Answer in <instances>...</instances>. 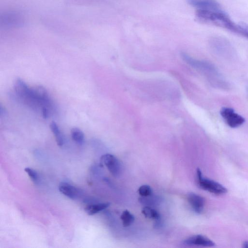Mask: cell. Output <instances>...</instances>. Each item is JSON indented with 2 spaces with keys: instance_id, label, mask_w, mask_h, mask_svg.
<instances>
[{
  "instance_id": "9c48e42d",
  "label": "cell",
  "mask_w": 248,
  "mask_h": 248,
  "mask_svg": "<svg viewBox=\"0 0 248 248\" xmlns=\"http://www.w3.org/2000/svg\"><path fill=\"white\" fill-rule=\"evenodd\" d=\"M187 201L193 210L196 213H201L205 204V199L201 196L193 193H188L187 195Z\"/></svg>"
},
{
  "instance_id": "7c38bea8",
  "label": "cell",
  "mask_w": 248,
  "mask_h": 248,
  "mask_svg": "<svg viewBox=\"0 0 248 248\" xmlns=\"http://www.w3.org/2000/svg\"><path fill=\"white\" fill-rule=\"evenodd\" d=\"M142 214L145 217L155 219L158 221L160 219V215L159 213L155 209L149 206L144 207L141 211Z\"/></svg>"
},
{
  "instance_id": "8fae6325",
  "label": "cell",
  "mask_w": 248,
  "mask_h": 248,
  "mask_svg": "<svg viewBox=\"0 0 248 248\" xmlns=\"http://www.w3.org/2000/svg\"><path fill=\"white\" fill-rule=\"evenodd\" d=\"M49 127L55 137L57 145L62 147L64 144V138L59 126L55 122H52L49 124Z\"/></svg>"
},
{
  "instance_id": "ba28073f",
  "label": "cell",
  "mask_w": 248,
  "mask_h": 248,
  "mask_svg": "<svg viewBox=\"0 0 248 248\" xmlns=\"http://www.w3.org/2000/svg\"><path fill=\"white\" fill-rule=\"evenodd\" d=\"M58 188L61 193L72 200L78 199L81 194L79 189L67 182H61Z\"/></svg>"
},
{
  "instance_id": "277c9868",
  "label": "cell",
  "mask_w": 248,
  "mask_h": 248,
  "mask_svg": "<svg viewBox=\"0 0 248 248\" xmlns=\"http://www.w3.org/2000/svg\"><path fill=\"white\" fill-rule=\"evenodd\" d=\"M220 114L227 124L232 128H237L245 122V118L230 107H224L220 110Z\"/></svg>"
},
{
  "instance_id": "ac0fdd59",
  "label": "cell",
  "mask_w": 248,
  "mask_h": 248,
  "mask_svg": "<svg viewBox=\"0 0 248 248\" xmlns=\"http://www.w3.org/2000/svg\"><path fill=\"white\" fill-rule=\"evenodd\" d=\"M242 245H243V248H248V241L244 242Z\"/></svg>"
},
{
  "instance_id": "52a82bcc",
  "label": "cell",
  "mask_w": 248,
  "mask_h": 248,
  "mask_svg": "<svg viewBox=\"0 0 248 248\" xmlns=\"http://www.w3.org/2000/svg\"><path fill=\"white\" fill-rule=\"evenodd\" d=\"M184 244L189 246H199L202 247H212L215 243L207 237L200 235H195L190 236L184 241Z\"/></svg>"
},
{
  "instance_id": "8992f818",
  "label": "cell",
  "mask_w": 248,
  "mask_h": 248,
  "mask_svg": "<svg viewBox=\"0 0 248 248\" xmlns=\"http://www.w3.org/2000/svg\"><path fill=\"white\" fill-rule=\"evenodd\" d=\"M188 2L197 10L221 11L219 3L216 0H188Z\"/></svg>"
},
{
  "instance_id": "2e32d148",
  "label": "cell",
  "mask_w": 248,
  "mask_h": 248,
  "mask_svg": "<svg viewBox=\"0 0 248 248\" xmlns=\"http://www.w3.org/2000/svg\"><path fill=\"white\" fill-rule=\"evenodd\" d=\"M138 192L140 196L145 197L150 196L152 194V191L149 186L144 185L139 188Z\"/></svg>"
},
{
  "instance_id": "3957f363",
  "label": "cell",
  "mask_w": 248,
  "mask_h": 248,
  "mask_svg": "<svg viewBox=\"0 0 248 248\" xmlns=\"http://www.w3.org/2000/svg\"><path fill=\"white\" fill-rule=\"evenodd\" d=\"M196 174L198 185L202 189L217 195L227 193V189L225 186L214 180L203 176L200 169H197Z\"/></svg>"
},
{
  "instance_id": "30bf717a",
  "label": "cell",
  "mask_w": 248,
  "mask_h": 248,
  "mask_svg": "<svg viewBox=\"0 0 248 248\" xmlns=\"http://www.w3.org/2000/svg\"><path fill=\"white\" fill-rule=\"evenodd\" d=\"M110 205L108 202L93 203L85 207V212L89 215H93L107 208Z\"/></svg>"
},
{
  "instance_id": "6da1fadb",
  "label": "cell",
  "mask_w": 248,
  "mask_h": 248,
  "mask_svg": "<svg viewBox=\"0 0 248 248\" xmlns=\"http://www.w3.org/2000/svg\"><path fill=\"white\" fill-rule=\"evenodd\" d=\"M195 16L200 22L221 27L239 33L238 25L235 24L222 10H197Z\"/></svg>"
},
{
  "instance_id": "4fadbf2b",
  "label": "cell",
  "mask_w": 248,
  "mask_h": 248,
  "mask_svg": "<svg viewBox=\"0 0 248 248\" xmlns=\"http://www.w3.org/2000/svg\"><path fill=\"white\" fill-rule=\"evenodd\" d=\"M72 140L77 144L82 145L84 141V134L78 128L74 127L71 130Z\"/></svg>"
},
{
  "instance_id": "5b68a950",
  "label": "cell",
  "mask_w": 248,
  "mask_h": 248,
  "mask_svg": "<svg viewBox=\"0 0 248 248\" xmlns=\"http://www.w3.org/2000/svg\"><path fill=\"white\" fill-rule=\"evenodd\" d=\"M101 161L114 176L117 177L121 174V164L114 155L110 154L103 155L101 157Z\"/></svg>"
},
{
  "instance_id": "7a4b0ae2",
  "label": "cell",
  "mask_w": 248,
  "mask_h": 248,
  "mask_svg": "<svg viewBox=\"0 0 248 248\" xmlns=\"http://www.w3.org/2000/svg\"><path fill=\"white\" fill-rule=\"evenodd\" d=\"M181 57L188 64L206 76L213 84H217L216 82L219 81V74L212 63L195 59L185 52L181 53Z\"/></svg>"
},
{
  "instance_id": "5bb4252c",
  "label": "cell",
  "mask_w": 248,
  "mask_h": 248,
  "mask_svg": "<svg viewBox=\"0 0 248 248\" xmlns=\"http://www.w3.org/2000/svg\"><path fill=\"white\" fill-rule=\"evenodd\" d=\"M121 219L123 226L128 227L134 222L135 217L129 211L125 210L123 212L121 216Z\"/></svg>"
},
{
  "instance_id": "9a60e30c",
  "label": "cell",
  "mask_w": 248,
  "mask_h": 248,
  "mask_svg": "<svg viewBox=\"0 0 248 248\" xmlns=\"http://www.w3.org/2000/svg\"><path fill=\"white\" fill-rule=\"evenodd\" d=\"M24 170L33 183L35 184L38 183L39 180V174L35 170L27 167Z\"/></svg>"
},
{
  "instance_id": "e0dca14e",
  "label": "cell",
  "mask_w": 248,
  "mask_h": 248,
  "mask_svg": "<svg viewBox=\"0 0 248 248\" xmlns=\"http://www.w3.org/2000/svg\"><path fill=\"white\" fill-rule=\"evenodd\" d=\"M242 34L248 38V24L245 23L241 26Z\"/></svg>"
}]
</instances>
